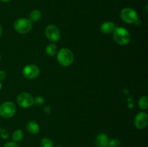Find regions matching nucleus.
I'll list each match as a JSON object with an SVG mask.
<instances>
[{
    "label": "nucleus",
    "mask_w": 148,
    "mask_h": 147,
    "mask_svg": "<svg viewBox=\"0 0 148 147\" xmlns=\"http://www.w3.org/2000/svg\"><path fill=\"white\" fill-rule=\"evenodd\" d=\"M115 28V24L112 22H105L101 24V32L103 34H109L113 33Z\"/></svg>",
    "instance_id": "obj_11"
},
{
    "label": "nucleus",
    "mask_w": 148,
    "mask_h": 147,
    "mask_svg": "<svg viewBox=\"0 0 148 147\" xmlns=\"http://www.w3.org/2000/svg\"><path fill=\"white\" fill-rule=\"evenodd\" d=\"M1 55H0V61H1Z\"/></svg>",
    "instance_id": "obj_26"
},
{
    "label": "nucleus",
    "mask_w": 148,
    "mask_h": 147,
    "mask_svg": "<svg viewBox=\"0 0 148 147\" xmlns=\"http://www.w3.org/2000/svg\"><path fill=\"white\" fill-rule=\"evenodd\" d=\"M10 1H11V0H0V1H1V2H9Z\"/></svg>",
    "instance_id": "obj_24"
},
{
    "label": "nucleus",
    "mask_w": 148,
    "mask_h": 147,
    "mask_svg": "<svg viewBox=\"0 0 148 147\" xmlns=\"http://www.w3.org/2000/svg\"><path fill=\"white\" fill-rule=\"evenodd\" d=\"M14 28L20 34H26L32 29V22L27 18H19L14 22Z\"/></svg>",
    "instance_id": "obj_4"
},
{
    "label": "nucleus",
    "mask_w": 148,
    "mask_h": 147,
    "mask_svg": "<svg viewBox=\"0 0 148 147\" xmlns=\"http://www.w3.org/2000/svg\"><path fill=\"white\" fill-rule=\"evenodd\" d=\"M1 89V81H0V90Z\"/></svg>",
    "instance_id": "obj_25"
},
{
    "label": "nucleus",
    "mask_w": 148,
    "mask_h": 147,
    "mask_svg": "<svg viewBox=\"0 0 148 147\" xmlns=\"http://www.w3.org/2000/svg\"><path fill=\"white\" fill-rule=\"evenodd\" d=\"M40 147H53V144L51 139L44 138L40 141Z\"/></svg>",
    "instance_id": "obj_17"
},
{
    "label": "nucleus",
    "mask_w": 148,
    "mask_h": 147,
    "mask_svg": "<svg viewBox=\"0 0 148 147\" xmlns=\"http://www.w3.org/2000/svg\"><path fill=\"white\" fill-rule=\"evenodd\" d=\"M23 74L25 78L28 79H36L40 74V69L38 66L35 64H28L23 69Z\"/></svg>",
    "instance_id": "obj_8"
},
{
    "label": "nucleus",
    "mask_w": 148,
    "mask_h": 147,
    "mask_svg": "<svg viewBox=\"0 0 148 147\" xmlns=\"http://www.w3.org/2000/svg\"><path fill=\"white\" fill-rule=\"evenodd\" d=\"M108 137L106 133H100L95 139V144L98 147H107L108 142Z\"/></svg>",
    "instance_id": "obj_10"
},
{
    "label": "nucleus",
    "mask_w": 148,
    "mask_h": 147,
    "mask_svg": "<svg viewBox=\"0 0 148 147\" xmlns=\"http://www.w3.org/2000/svg\"><path fill=\"white\" fill-rule=\"evenodd\" d=\"M1 128H0V133H1Z\"/></svg>",
    "instance_id": "obj_28"
},
{
    "label": "nucleus",
    "mask_w": 148,
    "mask_h": 147,
    "mask_svg": "<svg viewBox=\"0 0 148 147\" xmlns=\"http://www.w3.org/2000/svg\"><path fill=\"white\" fill-rule=\"evenodd\" d=\"M43 102H44V99H43V98L40 96L37 97L34 99V103H36V105H42Z\"/></svg>",
    "instance_id": "obj_19"
},
{
    "label": "nucleus",
    "mask_w": 148,
    "mask_h": 147,
    "mask_svg": "<svg viewBox=\"0 0 148 147\" xmlns=\"http://www.w3.org/2000/svg\"><path fill=\"white\" fill-rule=\"evenodd\" d=\"M46 35L49 40L52 42H57L61 38V32L59 29L54 24H49L46 27Z\"/></svg>",
    "instance_id": "obj_7"
},
{
    "label": "nucleus",
    "mask_w": 148,
    "mask_h": 147,
    "mask_svg": "<svg viewBox=\"0 0 148 147\" xmlns=\"http://www.w3.org/2000/svg\"><path fill=\"white\" fill-rule=\"evenodd\" d=\"M0 135H1V138H2L3 139H7V138H8V137H9V133H8V131H6L5 129H2V130H1Z\"/></svg>",
    "instance_id": "obj_20"
},
{
    "label": "nucleus",
    "mask_w": 148,
    "mask_h": 147,
    "mask_svg": "<svg viewBox=\"0 0 148 147\" xmlns=\"http://www.w3.org/2000/svg\"><path fill=\"white\" fill-rule=\"evenodd\" d=\"M26 128L29 133H30L31 134H34V135L38 133L39 131H40L39 125L36 121L33 120H30L27 122V125H26Z\"/></svg>",
    "instance_id": "obj_12"
},
{
    "label": "nucleus",
    "mask_w": 148,
    "mask_h": 147,
    "mask_svg": "<svg viewBox=\"0 0 148 147\" xmlns=\"http://www.w3.org/2000/svg\"><path fill=\"white\" fill-rule=\"evenodd\" d=\"M113 37L114 40L121 46H125L128 44L131 40L130 32L122 27H118L114 29Z\"/></svg>",
    "instance_id": "obj_1"
},
{
    "label": "nucleus",
    "mask_w": 148,
    "mask_h": 147,
    "mask_svg": "<svg viewBox=\"0 0 148 147\" xmlns=\"http://www.w3.org/2000/svg\"><path fill=\"white\" fill-rule=\"evenodd\" d=\"M46 52L49 56H53L57 53V47L53 43H50L46 46Z\"/></svg>",
    "instance_id": "obj_15"
},
{
    "label": "nucleus",
    "mask_w": 148,
    "mask_h": 147,
    "mask_svg": "<svg viewBox=\"0 0 148 147\" xmlns=\"http://www.w3.org/2000/svg\"><path fill=\"white\" fill-rule=\"evenodd\" d=\"M23 132L22 130L20 129H17L13 132L12 135V140L14 142L17 143V142H20L23 140Z\"/></svg>",
    "instance_id": "obj_14"
},
{
    "label": "nucleus",
    "mask_w": 148,
    "mask_h": 147,
    "mask_svg": "<svg viewBox=\"0 0 148 147\" xmlns=\"http://www.w3.org/2000/svg\"><path fill=\"white\" fill-rule=\"evenodd\" d=\"M6 73L4 71H0V81H2L5 79Z\"/></svg>",
    "instance_id": "obj_22"
},
{
    "label": "nucleus",
    "mask_w": 148,
    "mask_h": 147,
    "mask_svg": "<svg viewBox=\"0 0 148 147\" xmlns=\"http://www.w3.org/2000/svg\"><path fill=\"white\" fill-rule=\"evenodd\" d=\"M3 147H19V146L17 144V143L14 142V141H9V142L6 143Z\"/></svg>",
    "instance_id": "obj_21"
},
{
    "label": "nucleus",
    "mask_w": 148,
    "mask_h": 147,
    "mask_svg": "<svg viewBox=\"0 0 148 147\" xmlns=\"http://www.w3.org/2000/svg\"><path fill=\"white\" fill-rule=\"evenodd\" d=\"M148 106V99L147 96H143L139 100V107L141 110H145Z\"/></svg>",
    "instance_id": "obj_16"
},
{
    "label": "nucleus",
    "mask_w": 148,
    "mask_h": 147,
    "mask_svg": "<svg viewBox=\"0 0 148 147\" xmlns=\"http://www.w3.org/2000/svg\"><path fill=\"white\" fill-rule=\"evenodd\" d=\"M148 123V115L146 112H141L137 114L134 119V125L138 129H143L147 127Z\"/></svg>",
    "instance_id": "obj_9"
},
{
    "label": "nucleus",
    "mask_w": 148,
    "mask_h": 147,
    "mask_svg": "<svg viewBox=\"0 0 148 147\" xmlns=\"http://www.w3.org/2000/svg\"><path fill=\"white\" fill-rule=\"evenodd\" d=\"M120 16L121 20L128 24H134L138 22V14L137 12L130 7L123 9L120 13Z\"/></svg>",
    "instance_id": "obj_3"
},
{
    "label": "nucleus",
    "mask_w": 148,
    "mask_h": 147,
    "mask_svg": "<svg viewBox=\"0 0 148 147\" xmlns=\"http://www.w3.org/2000/svg\"><path fill=\"white\" fill-rule=\"evenodd\" d=\"M120 141L116 138H113V139L108 140L107 147H119L120 146Z\"/></svg>",
    "instance_id": "obj_18"
},
{
    "label": "nucleus",
    "mask_w": 148,
    "mask_h": 147,
    "mask_svg": "<svg viewBox=\"0 0 148 147\" xmlns=\"http://www.w3.org/2000/svg\"><path fill=\"white\" fill-rule=\"evenodd\" d=\"M16 106L12 102L7 101L0 105V115L4 118H10L14 115Z\"/></svg>",
    "instance_id": "obj_5"
},
{
    "label": "nucleus",
    "mask_w": 148,
    "mask_h": 147,
    "mask_svg": "<svg viewBox=\"0 0 148 147\" xmlns=\"http://www.w3.org/2000/svg\"><path fill=\"white\" fill-rule=\"evenodd\" d=\"M17 102L22 108H30L34 104V98L30 94L23 92L17 96Z\"/></svg>",
    "instance_id": "obj_6"
},
{
    "label": "nucleus",
    "mask_w": 148,
    "mask_h": 147,
    "mask_svg": "<svg viewBox=\"0 0 148 147\" xmlns=\"http://www.w3.org/2000/svg\"><path fill=\"white\" fill-rule=\"evenodd\" d=\"M56 147H62V146H56Z\"/></svg>",
    "instance_id": "obj_27"
},
{
    "label": "nucleus",
    "mask_w": 148,
    "mask_h": 147,
    "mask_svg": "<svg viewBox=\"0 0 148 147\" xmlns=\"http://www.w3.org/2000/svg\"><path fill=\"white\" fill-rule=\"evenodd\" d=\"M74 54L71 50L66 48H63L60 49L58 52L57 54V60L60 65L63 66H69L73 63Z\"/></svg>",
    "instance_id": "obj_2"
},
{
    "label": "nucleus",
    "mask_w": 148,
    "mask_h": 147,
    "mask_svg": "<svg viewBox=\"0 0 148 147\" xmlns=\"http://www.w3.org/2000/svg\"><path fill=\"white\" fill-rule=\"evenodd\" d=\"M41 12L38 10H33L29 14V19L31 22H36L38 21L40 18H41Z\"/></svg>",
    "instance_id": "obj_13"
},
{
    "label": "nucleus",
    "mask_w": 148,
    "mask_h": 147,
    "mask_svg": "<svg viewBox=\"0 0 148 147\" xmlns=\"http://www.w3.org/2000/svg\"><path fill=\"white\" fill-rule=\"evenodd\" d=\"M2 33H3V29H2V27H1V24H0V37H1Z\"/></svg>",
    "instance_id": "obj_23"
}]
</instances>
